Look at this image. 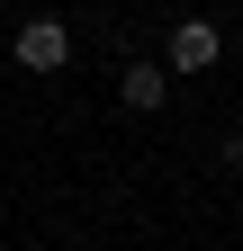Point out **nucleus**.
<instances>
[{
  "mask_svg": "<svg viewBox=\"0 0 243 251\" xmlns=\"http://www.w3.org/2000/svg\"><path fill=\"white\" fill-rule=\"evenodd\" d=\"M225 171H243V135H225Z\"/></svg>",
  "mask_w": 243,
  "mask_h": 251,
  "instance_id": "4",
  "label": "nucleus"
},
{
  "mask_svg": "<svg viewBox=\"0 0 243 251\" xmlns=\"http://www.w3.org/2000/svg\"><path fill=\"white\" fill-rule=\"evenodd\" d=\"M216 54H225V27H216V18H180L171 36H162V72L189 81V72H207Z\"/></svg>",
  "mask_w": 243,
  "mask_h": 251,
  "instance_id": "1",
  "label": "nucleus"
},
{
  "mask_svg": "<svg viewBox=\"0 0 243 251\" xmlns=\"http://www.w3.org/2000/svg\"><path fill=\"white\" fill-rule=\"evenodd\" d=\"M9 63H18V72H63V63H72V27L63 18H27L9 36Z\"/></svg>",
  "mask_w": 243,
  "mask_h": 251,
  "instance_id": "2",
  "label": "nucleus"
},
{
  "mask_svg": "<svg viewBox=\"0 0 243 251\" xmlns=\"http://www.w3.org/2000/svg\"><path fill=\"white\" fill-rule=\"evenodd\" d=\"M117 108H126V117L171 108V72H162V63H126V72H117Z\"/></svg>",
  "mask_w": 243,
  "mask_h": 251,
  "instance_id": "3",
  "label": "nucleus"
}]
</instances>
